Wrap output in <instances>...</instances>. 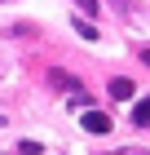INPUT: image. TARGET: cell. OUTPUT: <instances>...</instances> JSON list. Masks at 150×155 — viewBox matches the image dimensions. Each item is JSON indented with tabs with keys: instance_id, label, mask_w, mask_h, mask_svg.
<instances>
[{
	"instance_id": "6da1fadb",
	"label": "cell",
	"mask_w": 150,
	"mask_h": 155,
	"mask_svg": "<svg viewBox=\"0 0 150 155\" xmlns=\"http://www.w3.org/2000/svg\"><path fill=\"white\" fill-rule=\"evenodd\" d=\"M49 84H62V89H71V97H75V102H84V111H88V93H84V84L75 80V75H66V71H49Z\"/></svg>"
},
{
	"instance_id": "7a4b0ae2",
	"label": "cell",
	"mask_w": 150,
	"mask_h": 155,
	"mask_svg": "<svg viewBox=\"0 0 150 155\" xmlns=\"http://www.w3.org/2000/svg\"><path fill=\"white\" fill-rule=\"evenodd\" d=\"M106 93H110V97H115V102H128V97H132V93H137V84H132V80H128V75H115V80H110V84H106Z\"/></svg>"
},
{
	"instance_id": "3957f363",
	"label": "cell",
	"mask_w": 150,
	"mask_h": 155,
	"mask_svg": "<svg viewBox=\"0 0 150 155\" xmlns=\"http://www.w3.org/2000/svg\"><path fill=\"white\" fill-rule=\"evenodd\" d=\"M80 124H84V129H88V133H110V115H102V111H84V120H80Z\"/></svg>"
},
{
	"instance_id": "277c9868",
	"label": "cell",
	"mask_w": 150,
	"mask_h": 155,
	"mask_svg": "<svg viewBox=\"0 0 150 155\" xmlns=\"http://www.w3.org/2000/svg\"><path fill=\"white\" fill-rule=\"evenodd\" d=\"M132 124L137 129H150V97H141L137 107H132Z\"/></svg>"
},
{
	"instance_id": "5b68a950",
	"label": "cell",
	"mask_w": 150,
	"mask_h": 155,
	"mask_svg": "<svg viewBox=\"0 0 150 155\" xmlns=\"http://www.w3.org/2000/svg\"><path fill=\"white\" fill-rule=\"evenodd\" d=\"M75 31H80L84 40H97V27H93V22H84V18H75Z\"/></svg>"
},
{
	"instance_id": "8992f818",
	"label": "cell",
	"mask_w": 150,
	"mask_h": 155,
	"mask_svg": "<svg viewBox=\"0 0 150 155\" xmlns=\"http://www.w3.org/2000/svg\"><path fill=\"white\" fill-rule=\"evenodd\" d=\"M75 5L84 9V18H97V0H75Z\"/></svg>"
},
{
	"instance_id": "52a82bcc",
	"label": "cell",
	"mask_w": 150,
	"mask_h": 155,
	"mask_svg": "<svg viewBox=\"0 0 150 155\" xmlns=\"http://www.w3.org/2000/svg\"><path fill=\"white\" fill-rule=\"evenodd\" d=\"M110 155H146V151H110Z\"/></svg>"
},
{
	"instance_id": "ba28073f",
	"label": "cell",
	"mask_w": 150,
	"mask_h": 155,
	"mask_svg": "<svg viewBox=\"0 0 150 155\" xmlns=\"http://www.w3.org/2000/svg\"><path fill=\"white\" fill-rule=\"evenodd\" d=\"M141 62H146V67H150V49H141Z\"/></svg>"
}]
</instances>
